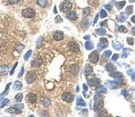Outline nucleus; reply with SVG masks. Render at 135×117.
I'll use <instances>...</instances> for the list:
<instances>
[{"mask_svg": "<svg viewBox=\"0 0 135 117\" xmlns=\"http://www.w3.org/2000/svg\"><path fill=\"white\" fill-rule=\"evenodd\" d=\"M86 76V79H87V83H88L89 86H94L98 85L99 83L101 82L100 78L96 77L95 76H93L92 74L87 75V76Z\"/></svg>", "mask_w": 135, "mask_h": 117, "instance_id": "obj_1", "label": "nucleus"}, {"mask_svg": "<svg viewBox=\"0 0 135 117\" xmlns=\"http://www.w3.org/2000/svg\"><path fill=\"white\" fill-rule=\"evenodd\" d=\"M59 8H60V11H61V12L68 13V12H69V11L71 10L72 4H71V3H69L68 1H64L63 3H61V4H60Z\"/></svg>", "mask_w": 135, "mask_h": 117, "instance_id": "obj_2", "label": "nucleus"}, {"mask_svg": "<svg viewBox=\"0 0 135 117\" xmlns=\"http://www.w3.org/2000/svg\"><path fill=\"white\" fill-rule=\"evenodd\" d=\"M22 14L26 18H32L35 15V11L32 8H25L22 11Z\"/></svg>", "mask_w": 135, "mask_h": 117, "instance_id": "obj_3", "label": "nucleus"}, {"mask_svg": "<svg viewBox=\"0 0 135 117\" xmlns=\"http://www.w3.org/2000/svg\"><path fill=\"white\" fill-rule=\"evenodd\" d=\"M110 76L113 77V78H115V81L117 82V84L119 85V84H122V82H123V76H122V74L120 73V72H113V73H111L110 74Z\"/></svg>", "mask_w": 135, "mask_h": 117, "instance_id": "obj_4", "label": "nucleus"}, {"mask_svg": "<svg viewBox=\"0 0 135 117\" xmlns=\"http://www.w3.org/2000/svg\"><path fill=\"white\" fill-rule=\"evenodd\" d=\"M36 77H37L36 73H34L33 71H29L26 74V78H25L26 83L27 84H31V83H32L33 81L35 80Z\"/></svg>", "mask_w": 135, "mask_h": 117, "instance_id": "obj_5", "label": "nucleus"}, {"mask_svg": "<svg viewBox=\"0 0 135 117\" xmlns=\"http://www.w3.org/2000/svg\"><path fill=\"white\" fill-rule=\"evenodd\" d=\"M108 46V40L106 38H104L102 37L100 40H99V43L97 45V48H98V50H102L105 49Z\"/></svg>", "mask_w": 135, "mask_h": 117, "instance_id": "obj_6", "label": "nucleus"}, {"mask_svg": "<svg viewBox=\"0 0 135 117\" xmlns=\"http://www.w3.org/2000/svg\"><path fill=\"white\" fill-rule=\"evenodd\" d=\"M104 107V102L103 100H94V104L93 105V110L97 112L99 110H101Z\"/></svg>", "mask_w": 135, "mask_h": 117, "instance_id": "obj_7", "label": "nucleus"}, {"mask_svg": "<svg viewBox=\"0 0 135 117\" xmlns=\"http://www.w3.org/2000/svg\"><path fill=\"white\" fill-rule=\"evenodd\" d=\"M98 59H99V54L97 51H93V52L89 55V60L93 63V64L97 63Z\"/></svg>", "mask_w": 135, "mask_h": 117, "instance_id": "obj_8", "label": "nucleus"}, {"mask_svg": "<svg viewBox=\"0 0 135 117\" xmlns=\"http://www.w3.org/2000/svg\"><path fill=\"white\" fill-rule=\"evenodd\" d=\"M61 98H62L64 101L68 102V103H71L72 101L74 100V96H73V94H70V93H68V92H66V93H64V94H62Z\"/></svg>", "mask_w": 135, "mask_h": 117, "instance_id": "obj_9", "label": "nucleus"}, {"mask_svg": "<svg viewBox=\"0 0 135 117\" xmlns=\"http://www.w3.org/2000/svg\"><path fill=\"white\" fill-rule=\"evenodd\" d=\"M105 85L108 86V88L110 89H117L118 88V84L116 81H110L107 80L105 81Z\"/></svg>", "mask_w": 135, "mask_h": 117, "instance_id": "obj_10", "label": "nucleus"}, {"mask_svg": "<svg viewBox=\"0 0 135 117\" xmlns=\"http://www.w3.org/2000/svg\"><path fill=\"white\" fill-rule=\"evenodd\" d=\"M6 112H9V113H12V114H20L22 113V110L19 109L17 107H10L6 110Z\"/></svg>", "mask_w": 135, "mask_h": 117, "instance_id": "obj_11", "label": "nucleus"}, {"mask_svg": "<svg viewBox=\"0 0 135 117\" xmlns=\"http://www.w3.org/2000/svg\"><path fill=\"white\" fill-rule=\"evenodd\" d=\"M68 47H69L70 50L73 51V52H78V51H79V47H78V45L76 44V42H74V41H70L69 44H68Z\"/></svg>", "mask_w": 135, "mask_h": 117, "instance_id": "obj_12", "label": "nucleus"}, {"mask_svg": "<svg viewBox=\"0 0 135 117\" xmlns=\"http://www.w3.org/2000/svg\"><path fill=\"white\" fill-rule=\"evenodd\" d=\"M53 38H54V40H61L64 38V34H63V32H55L53 33Z\"/></svg>", "mask_w": 135, "mask_h": 117, "instance_id": "obj_13", "label": "nucleus"}, {"mask_svg": "<svg viewBox=\"0 0 135 117\" xmlns=\"http://www.w3.org/2000/svg\"><path fill=\"white\" fill-rule=\"evenodd\" d=\"M31 64H32V67L38 68V67H40V66H41V64H42V60H41L40 58H36L32 61Z\"/></svg>", "mask_w": 135, "mask_h": 117, "instance_id": "obj_14", "label": "nucleus"}, {"mask_svg": "<svg viewBox=\"0 0 135 117\" xmlns=\"http://www.w3.org/2000/svg\"><path fill=\"white\" fill-rule=\"evenodd\" d=\"M27 99H28V101L31 104H35L36 101H37V96H36L35 94L30 93V94L27 95Z\"/></svg>", "mask_w": 135, "mask_h": 117, "instance_id": "obj_15", "label": "nucleus"}, {"mask_svg": "<svg viewBox=\"0 0 135 117\" xmlns=\"http://www.w3.org/2000/svg\"><path fill=\"white\" fill-rule=\"evenodd\" d=\"M67 18L68 20L75 21L76 18H77V15H76V12H68V13L67 14Z\"/></svg>", "mask_w": 135, "mask_h": 117, "instance_id": "obj_16", "label": "nucleus"}, {"mask_svg": "<svg viewBox=\"0 0 135 117\" xmlns=\"http://www.w3.org/2000/svg\"><path fill=\"white\" fill-rule=\"evenodd\" d=\"M8 66H5V65H3V66H0V75L4 76V75H6L8 73Z\"/></svg>", "mask_w": 135, "mask_h": 117, "instance_id": "obj_17", "label": "nucleus"}, {"mask_svg": "<svg viewBox=\"0 0 135 117\" xmlns=\"http://www.w3.org/2000/svg\"><path fill=\"white\" fill-rule=\"evenodd\" d=\"M92 72H93V68H92V66H90L89 64H86L85 67V70H84L85 75L86 76L90 75V74H92Z\"/></svg>", "mask_w": 135, "mask_h": 117, "instance_id": "obj_18", "label": "nucleus"}, {"mask_svg": "<svg viewBox=\"0 0 135 117\" xmlns=\"http://www.w3.org/2000/svg\"><path fill=\"white\" fill-rule=\"evenodd\" d=\"M106 88L104 86H98L96 88H95V92L97 93V94H104V93H106Z\"/></svg>", "mask_w": 135, "mask_h": 117, "instance_id": "obj_19", "label": "nucleus"}, {"mask_svg": "<svg viewBox=\"0 0 135 117\" xmlns=\"http://www.w3.org/2000/svg\"><path fill=\"white\" fill-rule=\"evenodd\" d=\"M112 47H113V49L116 50H120L122 48V44L121 42H119L118 40H114V41H112Z\"/></svg>", "mask_w": 135, "mask_h": 117, "instance_id": "obj_20", "label": "nucleus"}, {"mask_svg": "<svg viewBox=\"0 0 135 117\" xmlns=\"http://www.w3.org/2000/svg\"><path fill=\"white\" fill-rule=\"evenodd\" d=\"M40 102H41V104L44 105V106H49V105H50V98H48V97H42V98L40 99Z\"/></svg>", "mask_w": 135, "mask_h": 117, "instance_id": "obj_21", "label": "nucleus"}, {"mask_svg": "<svg viewBox=\"0 0 135 117\" xmlns=\"http://www.w3.org/2000/svg\"><path fill=\"white\" fill-rule=\"evenodd\" d=\"M105 69H106V71L108 72H112V71H115V67L112 65V64H111V63H107L106 64V66H105Z\"/></svg>", "mask_w": 135, "mask_h": 117, "instance_id": "obj_22", "label": "nucleus"}, {"mask_svg": "<svg viewBox=\"0 0 135 117\" xmlns=\"http://www.w3.org/2000/svg\"><path fill=\"white\" fill-rule=\"evenodd\" d=\"M22 84L20 81H15V82L14 83V90H20L22 88Z\"/></svg>", "mask_w": 135, "mask_h": 117, "instance_id": "obj_23", "label": "nucleus"}, {"mask_svg": "<svg viewBox=\"0 0 135 117\" xmlns=\"http://www.w3.org/2000/svg\"><path fill=\"white\" fill-rule=\"evenodd\" d=\"M76 105L77 106H86V102L81 98V97H77V101H76Z\"/></svg>", "mask_w": 135, "mask_h": 117, "instance_id": "obj_24", "label": "nucleus"}, {"mask_svg": "<svg viewBox=\"0 0 135 117\" xmlns=\"http://www.w3.org/2000/svg\"><path fill=\"white\" fill-rule=\"evenodd\" d=\"M85 47L87 50H93V48H94V44H93V42H92V41L88 40V41H86V42Z\"/></svg>", "mask_w": 135, "mask_h": 117, "instance_id": "obj_25", "label": "nucleus"}, {"mask_svg": "<svg viewBox=\"0 0 135 117\" xmlns=\"http://www.w3.org/2000/svg\"><path fill=\"white\" fill-rule=\"evenodd\" d=\"M37 4L40 7H45L47 5V0H37Z\"/></svg>", "mask_w": 135, "mask_h": 117, "instance_id": "obj_26", "label": "nucleus"}, {"mask_svg": "<svg viewBox=\"0 0 135 117\" xmlns=\"http://www.w3.org/2000/svg\"><path fill=\"white\" fill-rule=\"evenodd\" d=\"M127 15H128V14L126 13H122L121 15L118 18V21H119V22H124L126 20V18H127Z\"/></svg>", "mask_w": 135, "mask_h": 117, "instance_id": "obj_27", "label": "nucleus"}, {"mask_svg": "<svg viewBox=\"0 0 135 117\" xmlns=\"http://www.w3.org/2000/svg\"><path fill=\"white\" fill-rule=\"evenodd\" d=\"M130 54V50L128 49H123L122 50V58H125L128 57V55Z\"/></svg>", "mask_w": 135, "mask_h": 117, "instance_id": "obj_28", "label": "nucleus"}, {"mask_svg": "<svg viewBox=\"0 0 135 117\" xmlns=\"http://www.w3.org/2000/svg\"><path fill=\"white\" fill-rule=\"evenodd\" d=\"M95 32H96L98 35H104L106 31H105L104 28H99V29H97V30L95 31Z\"/></svg>", "mask_w": 135, "mask_h": 117, "instance_id": "obj_29", "label": "nucleus"}, {"mask_svg": "<svg viewBox=\"0 0 135 117\" xmlns=\"http://www.w3.org/2000/svg\"><path fill=\"white\" fill-rule=\"evenodd\" d=\"M126 2L125 1H122V2H118V3H116V6L118 9H122L124 5H125Z\"/></svg>", "mask_w": 135, "mask_h": 117, "instance_id": "obj_30", "label": "nucleus"}, {"mask_svg": "<svg viewBox=\"0 0 135 117\" xmlns=\"http://www.w3.org/2000/svg\"><path fill=\"white\" fill-rule=\"evenodd\" d=\"M132 11H133V6H132V5H129V6L126 8L125 13L129 15V14H132Z\"/></svg>", "mask_w": 135, "mask_h": 117, "instance_id": "obj_31", "label": "nucleus"}, {"mask_svg": "<svg viewBox=\"0 0 135 117\" xmlns=\"http://www.w3.org/2000/svg\"><path fill=\"white\" fill-rule=\"evenodd\" d=\"M9 102V100L8 99H2V100H1V103H0V108H2V107H4V105H5V104H6L8 103Z\"/></svg>", "mask_w": 135, "mask_h": 117, "instance_id": "obj_32", "label": "nucleus"}, {"mask_svg": "<svg viewBox=\"0 0 135 117\" xmlns=\"http://www.w3.org/2000/svg\"><path fill=\"white\" fill-rule=\"evenodd\" d=\"M15 100L16 102H21L22 100V93H18L16 95H15Z\"/></svg>", "mask_w": 135, "mask_h": 117, "instance_id": "obj_33", "label": "nucleus"}, {"mask_svg": "<svg viewBox=\"0 0 135 117\" xmlns=\"http://www.w3.org/2000/svg\"><path fill=\"white\" fill-rule=\"evenodd\" d=\"M90 12H91V9H90L89 7H86V8H85L84 11H83V15H84V16H87L90 14Z\"/></svg>", "mask_w": 135, "mask_h": 117, "instance_id": "obj_34", "label": "nucleus"}, {"mask_svg": "<svg viewBox=\"0 0 135 117\" xmlns=\"http://www.w3.org/2000/svg\"><path fill=\"white\" fill-rule=\"evenodd\" d=\"M99 15H100V17L101 18L106 17V15H107V12L103 9V10H101V11H100V14H99Z\"/></svg>", "mask_w": 135, "mask_h": 117, "instance_id": "obj_35", "label": "nucleus"}, {"mask_svg": "<svg viewBox=\"0 0 135 117\" xmlns=\"http://www.w3.org/2000/svg\"><path fill=\"white\" fill-rule=\"evenodd\" d=\"M23 48H24V46L22 44H19L16 46V48H15V50H16V51H18V52H21L22 50H23Z\"/></svg>", "mask_w": 135, "mask_h": 117, "instance_id": "obj_36", "label": "nucleus"}, {"mask_svg": "<svg viewBox=\"0 0 135 117\" xmlns=\"http://www.w3.org/2000/svg\"><path fill=\"white\" fill-rule=\"evenodd\" d=\"M32 50H28V51H27V53L24 55V60H28L29 58H30V56L32 55Z\"/></svg>", "mask_w": 135, "mask_h": 117, "instance_id": "obj_37", "label": "nucleus"}, {"mask_svg": "<svg viewBox=\"0 0 135 117\" xmlns=\"http://www.w3.org/2000/svg\"><path fill=\"white\" fill-rule=\"evenodd\" d=\"M10 86H11V84L9 83V84H7V86H6V89L4 90V92L2 94H0V96H3V95H5V94H8V91H9V87H10Z\"/></svg>", "mask_w": 135, "mask_h": 117, "instance_id": "obj_38", "label": "nucleus"}, {"mask_svg": "<svg viewBox=\"0 0 135 117\" xmlns=\"http://www.w3.org/2000/svg\"><path fill=\"white\" fill-rule=\"evenodd\" d=\"M111 55H112L111 50H106V51H104V56L105 58H110V57H111Z\"/></svg>", "mask_w": 135, "mask_h": 117, "instance_id": "obj_39", "label": "nucleus"}, {"mask_svg": "<svg viewBox=\"0 0 135 117\" xmlns=\"http://www.w3.org/2000/svg\"><path fill=\"white\" fill-rule=\"evenodd\" d=\"M81 24H82V26H85L86 28L87 25H88V21H87L86 19H83V20H82V22H81Z\"/></svg>", "mask_w": 135, "mask_h": 117, "instance_id": "obj_40", "label": "nucleus"}, {"mask_svg": "<svg viewBox=\"0 0 135 117\" xmlns=\"http://www.w3.org/2000/svg\"><path fill=\"white\" fill-rule=\"evenodd\" d=\"M61 22H62V19H61V17H60L59 15H57V16H56V18H55V22H56V23H60Z\"/></svg>", "mask_w": 135, "mask_h": 117, "instance_id": "obj_41", "label": "nucleus"}, {"mask_svg": "<svg viewBox=\"0 0 135 117\" xmlns=\"http://www.w3.org/2000/svg\"><path fill=\"white\" fill-rule=\"evenodd\" d=\"M127 42H128V44H129V45H133L134 40H133V39H132V38L128 37V38H127Z\"/></svg>", "mask_w": 135, "mask_h": 117, "instance_id": "obj_42", "label": "nucleus"}, {"mask_svg": "<svg viewBox=\"0 0 135 117\" xmlns=\"http://www.w3.org/2000/svg\"><path fill=\"white\" fill-rule=\"evenodd\" d=\"M128 74H129L130 76H131V77H132V80L134 81L135 80V72H133L132 70H129Z\"/></svg>", "mask_w": 135, "mask_h": 117, "instance_id": "obj_43", "label": "nucleus"}, {"mask_svg": "<svg viewBox=\"0 0 135 117\" xmlns=\"http://www.w3.org/2000/svg\"><path fill=\"white\" fill-rule=\"evenodd\" d=\"M46 87H47V89L51 90L54 87L53 83H49V84H47V85H46Z\"/></svg>", "mask_w": 135, "mask_h": 117, "instance_id": "obj_44", "label": "nucleus"}, {"mask_svg": "<svg viewBox=\"0 0 135 117\" xmlns=\"http://www.w3.org/2000/svg\"><path fill=\"white\" fill-rule=\"evenodd\" d=\"M83 89H84V93H83V94H84V95H85L86 97L87 95L86 94V92L87 91V89H88V87H87V86L86 85V84H83Z\"/></svg>", "mask_w": 135, "mask_h": 117, "instance_id": "obj_45", "label": "nucleus"}, {"mask_svg": "<svg viewBox=\"0 0 135 117\" xmlns=\"http://www.w3.org/2000/svg\"><path fill=\"white\" fill-rule=\"evenodd\" d=\"M9 4H18L19 2H20V0H8Z\"/></svg>", "mask_w": 135, "mask_h": 117, "instance_id": "obj_46", "label": "nucleus"}, {"mask_svg": "<svg viewBox=\"0 0 135 117\" xmlns=\"http://www.w3.org/2000/svg\"><path fill=\"white\" fill-rule=\"evenodd\" d=\"M94 100H104V97L102 95H100L99 94H97L94 96Z\"/></svg>", "mask_w": 135, "mask_h": 117, "instance_id": "obj_47", "label": "nucleus"}, {"mask_svg": "<svg viewBox=\"0 0 135 117\" xmlns=\"http://www.w3.org/2000/svg\"><path fill=\"white\" fill-rule=\"evenodd\" d=\"M23 72H24V67H22L21 68V70L19 72V74H18V77H21V76L23 75Z\"/></svg>", "mask_w": 135, "mask_h": 117, "instance_id": "obj_48", "label": "nucleus"}, {"mask_svg": "<svg viewBox=\"0 0 135 117\" xmlns=\"http://www.w3.org/2000/svg\"><path fill=\"white\" fill-rule=\"evenodd\" d=\"M118 30H119L120 32H127V29H126L124 26H119Z\"/></svg>", "mask_w": 135, "mask_h": 117, "instance_id": "obj_49", "label": "nucleus"}, {"mask_svg": "<svg viewBox=\"0 0 135 117\" xmlns=\"http://www.w3.org/2000/svg\"><path fill=\"white\" fill-rule=\"evenodd\" d=\"M122 94H123L124 96H125V98H129L130 96H129V94H127V91L126 90H122Z\"/></svg>", "mask_w": 135, "mask_h": 117, "instance_id": "obj_50", "label": "nucleus"}, {"mask_svg": "<svg viewBox=\"0 0 135 117\" xmlns=\"http://www.w3.org/2000/svg\"><path fill=\"white\" fill-rule=\"evenodd\" d=\"M87 110L86 109H85V110H83L82 112H80V115H82V116H86L87 115Z\"/></svg>", "mask_w": 135, "mask_h": 117, "instance_id": "obj_51", "label": "nucleus"}, {"mask_svg": "<svg viewBox=\"0 0 135 117\" xmlns=\"http://www.w3.org/2000/svg\"><path fill=\"white\" fill-rule=\"evenodd\" d=\"M17 64H18V63L16 62L15 64H14V68H12V70L10 71V75H13L14 73V69H15V68H16V66H17Z\"/></svg>", "mask_w": 135, "mask_h": 117, "instance_id": "obj_52", "label": "nucleus"}, {"mask_svg": "<svg viewBox=\"0 0 135 117\" xmlns=\"http://www.w3.org/2000/svg\"><path fill=\"white\" fill-rule=\"evenodd\" d=\"M40 116H48L49 114H48V112H40Z\"/></svg>", "mask_w": 135, "mask_h": 117, "instance_id": "obj_53", "label": "nucleus"}, {"mask_svg": "<svg viewBox=\"0 0 135 117\" xmlns=\"http://www.w3.org/2000/svg\"><path fill=\"white\" fill-rule=\"evenodd\" d=\"M118 57H119V55H118V54H113V56L112 57V60H116L117 58H118Z\"/></svg>", "mask_w": 135, "mask_h": 117, "instance_id": "obj_54", "label": "nucleus"}, {"mask_svg": "<svg viewBox=\"0 0 135 117\" xmlns=\"http://www.w3.org/2000/svg\"><path fill=\"white\" fill-rule=\"evenodd\" d=\"M14 106L19 108V109H22V108H23V105H22V104H14Z\"/></svg>", "mask_w": 135, "mask_h": 117, "instance_id": "obj_55", "label": "nucleus"}, {"mask_svg": "<svg viewBox=\"0 0 135 117\" xmlns=\"http://www.w3.org/2000/svg\"><path fill=\"white\" fill-rule=\"evenodd\" d=\"M106 113H107V112H106V111H104V112H100L98 115H99V116H105V114H106Z\"/></svg>", "mask_w": 135, "mask_h": 117, "instance_id": "obj_56", "label": "nucleus"}, {"mask_svg": "<svg viewBox=\"0 0 135 117\" xmlns=\"http://www.w3.org/2000/svg\"><path fill=\"white\" fill-rule=\"evenodd\" d=\"M105 9H107L108 11H110V10L112 9V7H111V5H110V4H106V5H105Z\"/></svg>", "mask_w": 135, "mask_h": 117, "instance_id": "obj_57", "label": "nucleus"}, {"mask_svg": "<svg viewBox=\"0 0 135 117\" xmlns=\"http://www.w3.org/2000/svg\"><path fill=\"white\" fill-rule=\"evenodd\" d=\"M131 33H132L133 35H135V26L131 28Z\"/></svg>", "mask_w": 135, "mask_h": 117, "instance_id": "obj_58", "label": "nucleus"}, {"mask_svg": "<svg viewBox=\"0 0 135 117\" xmlns=\"http://www.w3.org/2000/svg\"><path fill=\"white\" fill-rule=\"evenodd\" d=\"M98 16H99V14H97V15L95 16V18H94V23H95V22H97V19H98Z\"/></svg>", "mask_w": 135, "mask_h": 117, "instance_id": "obj_59", "label": "nucleus"}, {"mask_svg": "<svg viewBox=\"0 0 135 117\" xmlns=\"http://www.w3.org/2000/svg\"><path fill=\"white\" fill-rule=\"evenodd\" d=\"M84 39H86V40H89V39H90V35L84 36Z\"/></svg>", "mask_w": 135, "mask_h": 117, "instance_id": "obj_60", "label": "nucleus"}, {"mask_svg": "<svg viewBox=\"0 0 135 117\" xmlns=\"http://www.w3.org/2000/svg\"><path fill=\"white\" fill-rule=\"evenodd\" d=\"M130 20H131V22L135 23V16H132V17L130 18Z\"/></svg>", "mask_w": 135, "mask_h": 117, "instance_id": "obj_61", "label": "nucleus"}, {"mask_svg": "<svg viewBox=\"0 0 135 117\" xmlns=\"http://www.w3.org/2000/svg\"><path fill=\"white\" fill-rule=\"evenodd\" d=\"M53 11H54V13H55V14H57V8H56V7H54Z\"/></svg>", "mask_w": 135, "mask_h": 117, "instance_id": "obj_62", "label": "nucleus"}, {"mask_svg": "<svg viewBox=\"0 0 135 117\" xmlns=\"http://www.w3.org/2000/svg\"><path fill=\"white\" fill-rule=\"evenodd\" d=\"M76 91H78V90H79V87H78V86H76Z\"/></svg>", "mask_w": 135, "mask_h": 117, "instance_id": "obj_63", "label": "nucleus"}, {"mask_svg": "<svg viewBox=\"0 0 135 117\" xmlns=\"http://www.w3.org/2000/svg\"><path fill=\"white\" fill-rule=\"evenodd\" d=\"M129 1H130V2H131V3H132V2H134L135 0H129Z\"/></svg>", "mask_w": 135, "mask_h": 117, "instance_id": "obj_64", "label": "nucleus"}]
</instances>
